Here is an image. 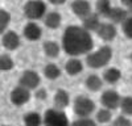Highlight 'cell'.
<instances>
[{
  "instance_id": "obj_28",
  "label": "cell",
  "mask_w": 132,
  "mask_h": 126,
  "mask_svg": "<svg viewBox=\"0 0 132 126\" xmlns=\"http://www.w3.org/2000/svg\"><path fill=\"white\" fill-rule=\"evenodd\" d=\"M122 32L128 39H132V16L131 15H128V17L122 23Z\"/></svg>"
},
{
  "instance_id": "obj_6",
  "label": "cell",
  "mask_w": 132,
  "mask_h": 126,
  "mask_svg": "<svg viewBox=\"0 0 132 126\" xmlns=\"http://www.w3.org/2000/svg\"><path fill=\"white\" fill-rule=\"evenodd\" d=\"M120 100H122V96H120L119 92L115 91V89H106L101 94V104H102V107L108 108L111 110H115V109L119 108Z\"/></svg>"
},
{
  "instance_id": "obj_17",
  "label": "cell",
  "mask_w": 132,
  "mask_h": 126,
  "mask_svg": "<svg viewBox=\"0 0 132 126\" xmlns=\"http://www.w3.org/2000/svg\"><path fill=\"white\" fill-rule=\"evenodd\" d=\"M128 17V10L126 8H122V7H112L111 12L108 15V20L114 24H122L123 21Z\"/></svg>"
},
{
  "instance_id": "obj_19",
  "label": "cell",
  "mask_w": 132,
  "mask_h": 126,
  "mask_svg": "<svg viewBox=\"0 0 132 126\" xmlns=\"http://www.w3.org/2000/svg\"><path fill=\"white\" fill-rule=\"evenodd\" d=\"M85 87L91 92H98L103 87V79L101 76L95 75V74H91V75H89L85 79Z\"/></svg>"
},
{
  "instance_id": "obj_21",
  "label": "cell",
  "mask_w": 132,
  "mask_h": 126,
  "mask_svg": "<svg viewBox=\"0 0 132 126\" xmlns=\"http://www.w3.org/2000/svg\"><path fill=\"white\" fill-rule=\"evenodd\" d=\"M112 9L111 2L110 0H96V4H95V12L101 16V17H108L110 12Z\"/></svg>"
},
{
  "instance_id": "obj_2",
  "label": "cell",
  "mask_w": 132,
  "mask_h": 126,
  "mask_svg": "<svg viewBox=\"0 0 132 126\" xmlns=\"http://www.w3.org/2000/svg\"><path fill=\"white\" fill-rule=\"evenodd\" d=\"M112 47L108 46V45H103L101 46L98 50L95 51H90L87 52L86 55V65L87 67H90L93 70H98V68H102L106 67L110 62L112 59Z\"/></svg>"
},
{
  "instance_id": "obj_5",
  "label": "cell",
  "mask_w": 132,
  "mask_h": 126,
  "mask_svg": "<svg viewBox=\"0 0 132 126\" xmlns=\"http://www.w3.org/2000/svg\"><path fill=\"white\" fill-rule=\"evenodd\" d=\"M42 122L50 126H66L69 125V118L66 116V113L63 112V109L50 108L44 114Z\"/></svg>"
},
{
  "instance_id": "obj_30",
  "label": "cell",
  "mask_w": 132,
  "mask_h": 126,
  "mask_svg": "<svg viewBox=\"0 0 132 126\" xmlns=\"http://www.w3.org/2000/svg\"><path fill=\"white\" fill-rule=\"evenodd\" d=\"M115 126H129L132 122H131V120L127 117L126 114H120V116H118V117L115 118V120H112L111 121Z\"/></svg>"
},
{
  "instance_id": "obj_18",
  "label": "cell",
  "mask_w": 132,
  "mask_h": 126,
  "mask_svg": "<svg viewBox=\"0 0 132 126\" xmlns=\"http://www.w3.org/2000/svg\"><path fill=\"white\" fill-rule=\"evenodd\" d=\"M104 83L108 84H115L122 79V71L116 67H108L103 71V76H102Z\"/></svg>"
},
{
  "instance_id": "obj_3",
  "label": "cell",
  "mask_w": 132,
  "mask_h": 126,
  "mask_svg": "<svg viewBox=\"0 0 132 126\" xmlns=\"http://www.w3.org/2000/svg\"><path fill=\"white\" fill-rule=\"evenodd\" d=\"M73 112L77 117H83V116H91L95 112V102L87 96L79 94L73 101Z\"/></svg>"
},
{
  "instance_id": "obj_31",
  "label": "cell",
  "mask_w": 132,
  "mask_h": 126,
  "mask_svg": "<svg viewBox=\"0 0 132 126\" xmlns=\"http://www.w3.org/2000/svg\"><path fill=\"white\" fill-rule=\"evenodd\" d=\"M46 94H48V92H46V89H38L37 92H36V97L38 99V100H44V99H46Z\"/></svg>"
},
{
  "instance_id": "obj_25",
  "label": "cell",
  "mask_w": 132,
  "mask_h": 126,
  "mask_svg": "<svg viewBox=\"0 0 132 126\" xmlns=\"http://www.w3.org/2000/svg\"><path fill=\"white\" fill-rule=\"evenodd\" d=\"M15 67V62L8 54L0 55V71H9Z\"/></svg>"
},
{
  "instance_id": "obj_12",
  "label": "cell",
  "mask_w": 132,
  "mask_h": 126,
  "mask_svg": "<svg viewBox=\"0 0 132 126\" xmlns=\"http://www.w3.org/2000/svg\"><path fill=\"white\" fill-rule=\"evenodd\" d=\"M24 37L28 41H38L42 36V29L40 28L38 24H36L35 21H30L24 26Z\"/></svg>"
},
{
  "instance_id": "obj_23",
  "label": "cell",
  "mask_w": 132,
  "mask_h": 126,
  "mask_svg": "<svg viewBox=\"0 0 132 126\" xmlns=\"http://www.w3.org/2000/svg\"><path fill=\"white\" fill-rule=\"evenodd\" d=\"M95 121L98 123H110L112 121V110L108 108H101L95 113Z\"/></svg>"
},
{
  "instance_id": "obj_1",
  "label": "cell",
  "mask_w": 132,
  "mask_h": 126,
  "mask_svg": "<svg viewBox=\"0 0 132 126\" xmlns=\"http://www.w3.org/2000/svg\"><path fill=\"white\" fill-rule=\"evenodd\" d=\"M62 49L70 57L87 54L94 49L93 36L83 26L69 25L62 34Z\"/></svg>"
},
{
  "instance_id": "obj_33",
  "label": "cell",
  "mask_w": 132,
  "mask_h": 126,
  "mask_svg": "<svg viewBox=\"0 0 132 126\" xmlns=\"http://www.w3.org/2000/svg\"><path fill=\"white\" fill-rule=\"evenodd\" d=\"M129 60H131V63H132V52L129 54Z\"/></svg>"
},
{
  "instance_id": "obj_20",
  "label": "cell",
  "mask_w": 132,
  "mask_h": 126,
  "mask_svg": "<svg viewBox=\"0 0 132 126\" xmlns=\"http://www.w3.org/2000/svg\"><path fill=\"white\" fill-rule=\"evenodd\" d=\"M42 50L49 58H57L61 52V46L56 41H45L42 44Z\"/></svg>"
},
{
  "instance_id": "obj_7",
  "label": "cell",
  "mask_w": 132,
  "mask_h": 126,
  "mask_svg": "<svg viewBox=\"0 0 132 126\" xmlns=\"http://www.w3.org/2000/svg\"><path fill=\"white\" fill-rule=\"evenodd\" d=\"M40 83H41V78L40 75L36 72V71H33V70H25L23 74H21V76L19 79V84L20 86H23L28 89H36L38 86H40Z\"/></svg>"
},
{
  "instance_id": "obj_9",
  "label": "cell",
  "mask_w": 132,
  "mask_h": 126,
  "mask_svg": "<svg viewBox=\"0 0 132 126\" xmlns=\"http://www.w3.org/2000/svg\"><path fill=\"white\" fill-rule=\"evenodd\" d=\"M9 99H11V102L16 107H21V105H24L25 102L29 101L30 99V89L23 87V86H19L11 91V94H9Z\"/></svg>"
},
{
  "instance_id": "obj_15",
  "label": "cell",
  "mask_w": 132,
  "mask_h": 126,
  "mask_svg": "<svg viewBox=\"0 0 132 126\" xmlns=\"http://www.w3.org/2000/svg\"><path fill=\"white\" fill-rule=\"evenodd\" d=\"M61 23H62V16H61L60 12H57V10L48 12L44 16V24H45V26L49 28V29H58L61 26Z\"/></svg>"
},
{
  "instance_id": "obj_16",
  "label": "cell",
  "mask_w": 132,
  "mask_h": 126,
  "mask_svg": "<svg viewBox=\"0 0 132 126\" xmlns=\"http://www.w3.org/2000/svg\"><path fill=\"white\" fill-rule=\"evenodd\" d=\"M101 16L96 12H91L89 16H86L85 18H82V26L85 29H87L89 32H96L98 26L101 25Z\"/></svg>"
},
{
  "instance_id": "obj_11",
  "label": "cell",
  "mask_w": 132,
  "mask_h": 126,
  "mask_svg": "<svg viewBox=\"0 0 132 126\" xmlns=\"http://www.w3.org/2000/svg\"><path fill=\"white\" fill-rule=\"evenodd\" d=\"M2 45L4 49L9 50V51H13L20 46V37L16 32L13 30H8L3 34L2 37Z\"/></svg>"
},
{
  "instance_id": "obj_8",
  "label": "cell",
  "mask_w": 132,
  "mask_h": 126,
  "mask_svg": "<svg viewBox=\"0 0 132 126\" xmlns=\"http://www.w3.org/2000/svg\"><path fill=\"white\" fill-rule=\"evenodd\" d=\"M95 33L98 34V37L103 39L104 42H111L115 39L116 34H118V29L115 26L114 23L111 21H106V23H101V25L98 26Z\"/></svg>"
},
{
  "instance_id": "obj_24",
  "label": "cell",
  "mask_w": 132,
  "mask_h": 126,
  "mask_svg": "<svg viewBox=\"0 0 132 126\" xmlns=\"http://www.w3.org/2000/svg\"><path fill=\"white\" fill-rule=\"evenodd\" d=\"M24 123L28 126H38L42 123V117L37 112H29L24 116Z\"/></svg>"
},
{
  "instance_id": "obj_32",
  "label": "cell",
  "mask_w": 132,
  "mask_h": 126,
  "mask_svg": "<svg viewBox=\"0 0 132 126\" xmlns=\"http://www.w3.org/2000/svg\"><path fill=\"white\" fill-rule=\"evenodd\" d=\"M49 3H52L53 5H62L66 3V0H49Z\"/></svg>"
},
{
  "instance_id": "obj_22",
  "label": "cell",
  "mask_w": 132,
  "mask_h": 126,
  "mask_svg": "<svg viewBox=\"0 0 132 126\" xmlns=\"http://www.w3.org/2000/svg\"><path fill=\"white\" fill-rule=\"evenodd\" d=\"M44 75L46 79L49 80H56L61 76V68L56 65V63H48V65L44 67Z\"/></svg>"
},
{
  "instance_id": "obj_26",
  "label": "cell",
  "mask_w": 132,
  "mask_h": 126,
  "mask_svg": "<svg viewBox=\"0 0 132 126\" xmlns=\"http://www.w3.org/2000/svg\"><path fill=\"white\" fill-rule=\"evenodd\" d=\"M119 108L122 109V113L126 116H132V96H126L120 100Z\"/></svg>"
},
{
  "instance_id": "obj_29",
  "label": "cell",
  "mask_w": 132,
  "mask_h": 126,
  "mask_svg": "<svg viewBox=\"0 0 132 126\" xmlns=\"http://www.w3.org/2000/svg\"><path fill=\"white\" fill-rule=\"evenodd\" d=\"M95 123H96L95 118H91L90 116L78 117L75 121H73V125H90V126H93V125H95Z\"/></svg>"
},
{
  "instance_id": "obj_14",
  "label": "cell",
  "mask_w": 132,
  "mask_h": 126,
  "mask_svg": "<svg viewBox=\"0 0 132 126\" xmlns=\"http://www.w3.org/2000/svg\"><path fill=\"white\" fill-rule=\"evenodd\" d=\"M65 71L70 76H77L83 71V62L77 57H71L65 63Z\"/></svg>"
},
{
  "instance_id": "obj_10",
  "label": "cell",
  "mask_w": 132,
  "mask_h": 126,
  "mask_svg": "<svg viewBox=\"0 0 132 126\" xmlns=\"http://www.w3.org/2000/svg\"><path fill=\"white\" fill-rule=\"evenodd\" d=\"M71 10L77 17L85 18L93 12V8L89 0H74L71 3Z\"/></svg>"
},
{
  "instance_id": "obj_13",
  "label": "cell",
  "mask_w": 132,
  "mask_h": 126,
  "mask_svg": "<svg viewBox=\"0 0 132 126\" xmlns=\"http://www.w3.org/2000/svg\"><path fill=\"white\" fill-rule=\"evenodd\" d=\"M53 102H54V107L58 108V109H66L70 105V94L66 89H57L56 93H54V97H53Z\"/></svg>"
},
{
  "instance_id": "obj_4",
  "label": "cell",
  "mask_w": 132,
  "mask_h": 126,
  "mask_svg": "<svg viewBox=\"0 0 132 126\" xmlns=\"http://www.w3.org/2000/svg\"><path fill=\"white\" fill-rule=\"evenodd\" d=\"M46 4L44 0H28L24 5V15L28 20H40L46 15Z\"/></svg>"
},
{
  "instance_id": "obj_27",
  "label": "cell",
  "mask_w": 132,
  "mask_h": 126,
  "mask_svg": "<svg viewBox=\"0 0 132 126\" xmlns=\"http://www.w3.org/2000/svg\"><path fill=\"white\" fill-rule=\"evenodd\" d=\"M9 23H11L9 12L5 10V9H0V34H3V32H5Z\"/></svg>"
}]
</instances>
